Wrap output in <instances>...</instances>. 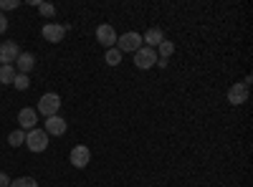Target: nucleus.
Instances as JSON below:
<instances>
[{"label":"nucleus","instance_id":"obj_5","mask_svg":"<svg viewBox=\"0 0 253 187\" xmlns=\"http://www.w3.org/2000/svg\"><path fill=\"white\" fill-rule=\"evenodd\" d=\"M157 64V51L155 48H139L134 53V66L137 69H152Z\"/></svg>","mask_w":253,"mask_h":187},{"label":"nucleus","instance_id":"obj_2","mask_svg":"<svg viewBox=\"0 0 253 187\" xmlns=\"http://www.w3.org/2000/svg\"><path fill=\"white\" fill-rule=\"evenodd\" d=\"M26 147H28L31 152H43V150L48 147V134H46L43 129H31V132L26 134Z\"/></svg>","mask_w":253,"mask_h":187},{"label":"nucleus","instance_id":"obj_9","mask_svg":"<svg viewBox=\"0 0 253 187\" xmlns=\"http://www.w3.org/2000/svg\"><path fill=\"white\" fill-rule=\"evenodd\" d=\"M228 101L233 104V107H241V104H246V101H248V86L233 84V86L228 89Z\"/></svg>","mask_w":253,"mask_h":187},{"label":"nucleus","instance_id":"obj_17","mask_svg":"<svg viewBox=\"0 0 253 187\" xmlns=\"http://www.w3.org/2000/svg\"><path fill=\"white\" fill-rule=\"evenodd\" d=\"M13 84H15L18 91H26V89L31 86V78H28V74H15V81H13Z\"/></svg>","mask_w":253,"mask_h":187},{"label":"nucleus","instance_id":"obj_14","mask_svg":"<svg viewBox=\"0 0 253 187\" xmlns=\"http://www.w3.org/2000/svg\"><path fill=\"white\" fill-rule=\"evenodd\" d=\"M104 61H107L109 66H119V64H122V51H119V48H107V56H104Z\"/></svg>","mask_w":253,"mask_h":187},{"label":"nucleus","instance_id":"obj_6","mask_svg":"<svg viewBox=\"0 0 253 187\" xmlns=\"http://www.w3.org/2000/svg\"><path fill=\"white\" fill-rule=\"evenodd\" d=\"M89 159H91V152H89V147H84V144H76V147L71 150V164L76 170H84L89 164Z\"/></svg>","mask_w":253,"mask_h":187},{"label":"nucleus","instance_id":"obj_23","mask_svg":"<svg viewBox=\"0 0 253 187\" xmlns=\"http://www.w3.org/2000/svg\"><path fill=\"white\" fill-rule=\"evenodd\" d=\"M0 187H10V177L5 172H0Z\"/></svg>","mask_w":253,"mask_h":187},{"label":"nucleus","instance_id":"obj_1","mask_svg":"<svg viewBox=\"0 0 253 187\" xmlns=\"http://www.w3.org/2000/svg\"><path fill=\"white\" fill-rule=\"evenodd\" d=\"M61 109V96L58 94H43L38 101V114H43L46 119L48 116H56Z\"/></svg>","mask_w":253,"mask_h":187},{"label":"nucleus","instance_id":"obj_11","mask_svg":"<svg viewBox=\"0 0 253 187\" xmlns=\"http://www.w3.org/2000/svg\"><path fill=\"white\" fill-rule=\"evenodd\" d=\"M36 121H38V114H36V109H20V114H18V124L23 129H36Z\"/></svg>","mask_w":253,"mask_h":187},{"label":"nucleus","instance_id":"obj_13","mask_svg":"<svg viewBox=\"0 0 253 187\" xmlns=\"http://www.w3.org/2000/svg\"><path fill=\"white\" fill-rule=\"evenodd\" d=\"M15 66H18L20 74H28V71H33V66H36V58H33L31 53H20L18 61H15Z\"/></svg>","mask_w":253,"mask_h":187},{"label":"nucleus","instance_id":"obj_21","mask_svg":"<svg viewBox=\"0 0 253 187\" xmlns=\"http://www.w3.org/2000/svg\"><path fill=\"white\" fill-rule=\"evenodd\" d=\"M18 5V0H0V10H15Z\"/></svg>","mask_w":253,"mask_h":187},{"label":"nucleus","instance_id":"obj_15","mask_svg":"<svg viewBox=\"0 0 253 187\" xmlns=\"http://www.w3.org/2000/svg\"><path fill=\"white\" fill-rule=\"evenodd\" d=\"M15 81V69L13 66H0V84H13Z\"/></svg>","mask_w":253,"mask_h":187},{"label":"nucleus","instance_id":"obj_4","mask_svg":"<svg viewBox=\"0 0 253 187\" xmlns=\"http://www.w3.org/2000/svg\"><path fill=\"white\" fill-rule=\"evenodd\" d=\"M20 56V48L15 40H5L3 46H0V66H13V61H18Z\"/></svg>","mask_w":253,"mask_h":187},{"label":"nucleus","instance_id":"obj_7","mask_svg":"<svg viewBox=\"0 0 253 187\" xmlns=\"http://www.w3.org/2000/svg\"><path fill=\"white\" fill-rule=\"evenodd\" d=\"M96 40L101 46H107V48H112L114 43H117V31L109 26V23H101L99 28H96Z\"/></svg>","mask_w":253,"mask_h":187},{"label":"nucleus","instance_id":"obj_8","mask_svg":"<svg viewBox=\"0 0 253 187\" xmlns=\"http://www.w3.org/2000/svg\"><path fill=\"white\" fill-rule=\"evenodd\" d=\"M41 33H43V38L48 40V43H61L63 36H66V26H58V23H46Z\"/></svg>","mask_w":253,"mask_h":187},{"label":"nucleus","instance_id":"obj_20","mask_svg":"<svg viewBox=\"0 0 253 187\" xmlns=\"http://www.w3.org/2000/svg\"><path fill=\"white\" fill-rule=\"evenodd\" d=\"M38 10H41V15H46V18H51V15L56 13V8H53L51 3H41V5H38Z\"/></svg>","mask_w":253,"mask_h":187},{"label":"nucleus","instance_id":"obj_12","mask_svg":"<svg viewBox=\"0 0 253 187\" xmlns=\"http://www.w3.org/2000/svg\"><path fill=\"white\" fill-rule=\"evenodd\" d=\"M165 40V33L160 31V28H150L144 36H142V43H147V48H155V46H160Z\"/></svg>","mask_w":253,"mask_h":187},{"label":"nucleus","instance_id":"obj_22","mask_svg":"<svg viewBox=\"0 0 253 187\" xmlns=\"http://www.w3.org/2000/svg\"><path fill=\"white\" fill-rule=\"evenodd\" d=\"M5 31H8V18L0 13V33H5Z\"/></svg>","mask_w":253,"mask_h":187},{"label":"nucleus","instance_id":"obj_10","mask_svg":"<svg viewBox=\"0 0 253 187\" xmlns=\"http://www.w3.org/2000/svg\"><path fill=\"white\" fill-rule=\"evenodd\" d=\"M43 132H46V134H56V137H61L63 132H66V119H61L58 114H56V116H48Z\"/></svg>","mask_w":253,"mask_h":187},{"label":"nucleus","instance_id":"obj_19","mask_svg":"<svg viewBox=\"0 0 253 187\" xmlns=\"http://www.w3.org/2000/svg\"><path fill=\"white\" fill-rule=\"evenodd\" d=\"M157 48H160V56H162V61H165L167 56H170V53L175 51V43H170V40H162V43H160Z\"/></svg>","mask_w":253,"mask_h":187},{"label":"nucleus","instance_id":"obj_18","mask_svg":"<svg viewBox=\"0 0 253 187\" xmlns=\"http://www.w3.org/2000/svg\"><path fill=\"white\" fill-rule=\"evenodd\" d=\"M10 187H38V182L33 177H18V180H10Z\"/></svg>","mask_w":253,"mask_h":187},{"label":"nucleus","instance_id":"obj_16","mask_svg":"<svg viewBox=\"0 0 253 187\" xmlns=\"http://www.w3.org/2000/svg\"><path fill=\"white\" fill-rule=\"evenodd\" d=\"M8 144H10V147H20V144H26V132H23V129H15V132H10Z\"/></svg>","mask_w":253,"mask_h":187},{"label":"nucleus","instance_id":"obj_3","mask_svg":"<svg viewBox=\"0 0 253 187\" xmlns=\"http://www.w3.org/2000/svg\"><path fill=\"white\" fill-rule=\"evenodd\" d=\"M117 46H119V51H122V53H124V51L137 53V51L142 48V36H139V33H134V31H129V33H124V36H119V38H117Z\"/></svg>","mask_w":253,"mask_h":187}]
</instances>
